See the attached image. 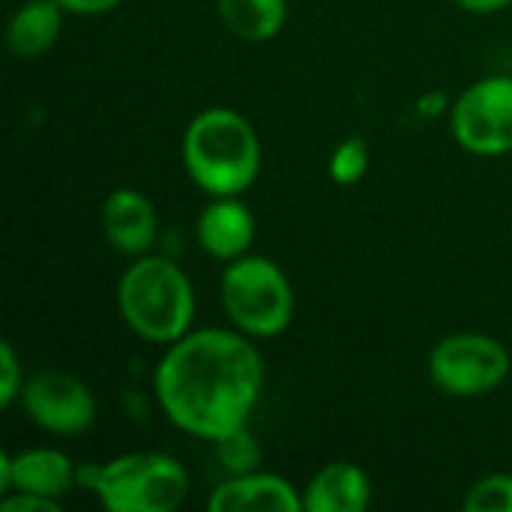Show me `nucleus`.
Returning <instances> with one entry per match:
<instances>
[{
    "instance_id": "nucleus-1",
    "label": "nucleus",
    "mask_w": 512,
    "mask_h": 512,
    "mask_svg": "<svg viewBox=\"0 0 512 512\" xmlns=\"http://www.w3.org/2000/svg\"><path fill=\"white\" fill-rule=\"evenodd\" d=\"M153 393L180 432L219 441L249 426L264 393V357L237 327L189 330L156 363Z\"/></svg>"
},
{
    "instance_id": "nucleus-2",
    "label": "nucleus",
    "mask_w": 512,
    "mask_h": 512,
    "mask_svg": "<svg viewBox=\"0 0 512 512\" xmlns=\"http://www.w3.org/2000/svg\"><path fill=\"white\" fill-rule=\"evenodd\" d=\"M189 180L210 198L243 195L261 174V138L249 117L228 105L198 111L180 141Z\"/></svg>"
},
{
    "instance_id": "nucleus-3",
    "label": "nucleus",
    "mask_w": 512,
    "mask_h": 512,
    "mask_svg": "<svg viewBox=\"0 0 512 512\" xmlns=\"http://www.w3.org/2000/svg\"><path fill=\"white\" fill-rule=\"evenodd\" d=\"M123 324L144 342L171 345L192 330L195 288L180 264L165 255H138L117 279Z\"/></svg>"
},
{
    "instance_id": "nucleus-4",
    "label": "nucleus",
    "mask_w": 512,
    "mask_h": 512,
    "mask_svg": "<svg viewBox=\"0 0 512 512\" xmlns=\"http://www.w3.org/2000/svg\"><path fill=\"white\" fill-rule=\"evenodd\" d=\"M222 309L249 339H276L294 321V288L288 273L264 255L231 261L219 279Z\"/></svg>"
},
{
    "instance_id": "nucleus-5",
    "label": "nucleus",
    "mask_w": 512,
    "mask_h": 512,
    "mask_svg": "<svg viewBox=\"0 0 512 512\" xmlns=\"http://www.w3.org/2000/svg\"><path fill=\"white\" fill-rule=\"evenodd\" d=\"M93 492L108 512H174L189 495V471L168 453H123L99 465Z\"/></svg>"
},
{
    "instance_id": "nucleus-6",
    "label": "nucleus",
    "mask_w": 512,
    "mask_h": 512,
    "mask_svg": "<svg viewBox=\"0 0 512 512\" xmlns=\"http://www.w3.org/2000/svg\"><path fill=\"white\" fill-rule=\"evenodd\" d=\"M510 351L489 333H450L429 354L432 384L456 399H477L510 378Z\"/></svg>"
},
{
    "instance_id": "nucleus-7",
    "label": "nucleus",
    "mask_w": 512,
    "mask_h": 512,
    "mask_svg": "<svg viewBox=\"0 0 512 512\" xmlns=\"http://www.w3.org/2000/svg\"><path fill=\"white\" fill-rule=\"evenodd\" d=\"M450 132L474 156L512 153V75H486L450 105Z\"/></svg>"
},
{
    "instance_id": "nucleus-8",
    "label": "nucleus",
    "mask_w": 512,
    "mask_h": 512,
    "mask_svg": "<svg viewBox=\"0 0 512 512\" xmlns=\"http://www.w3.org/2000/svg\"><path fill=\"white\" fill-rule=\"evenodd\" d=\"M18 402L33 426L51 435H84L96 423V396L93 390L63 369H39L24 378Z\"/></svg>"
},
{
    "instance_id": "nucleus-9",
    "label": "nucleus",
    "mask_w": 512,
    "mask_h": 512,
    "mask_svg": "<svg viewBox=\"0 0 512 512\" xmlns=\"http://www.w3.org/2000/svg\"><path fill=\"white\" fill-rule=\"evenodd\" d=\"M78 486L75 462L54 447L0 453V492H30L63 501Z\"/></svg>"
},
{
    "instance_id": "nucleus-10",
    "label": "nucleus",
    "mask_w": 512,
    "mask_h": 512,
    "mask_svg": "<svg viewBox=\"0 0 512 512\" xmlns=\"http://www.w3.org/2000/svg\"><path fill=\"white\" fill-rule=\"evenodd\" d=\"M210 512H303V489L270 471L225 477L207 498Z\"/></svg>"
},
{
    "instance_id": "nucleus-11",
    "label": "nucleus",
    "mask_w": 512,
    "mask_h": 512,
    "mask_svg": "<svg viewBox=\"0 0 512 512\" xmlns=\"http://www.w3.org/2000/svg\"><path fill=\"white\" fill-rule=\"evenodd\" d=\"M102 231L111 249H117L120 255H147L159 234V216L153 201L132 186L111 189L102 201Z\"/></svg>"
},
{
    "instance_id": "nucleus-12",
    "label": "nucleus",
    "mask_w": 512,
    "mask_h": 512,
    "mask_svg": "<svg viewBox=\"0 0 512 512\" xmlns=\"http://www.w3.org/2000/svg\"><path fill=\"white\" fill-rule=\"evenodd\" d=\"M255 234H258L255 213L240 201V195L210 198V204L201 210L198 225H195V237L204 255L225 261V264L249 255Z\"/></svg>"
},
{
    "instance_id": "nucleus-13",
    "label": "nucleus",
    "mask_w": 512,
    "mask_h": 512,
    "mask_svg": "<svg viewBox=\"0 0 512 512\" xmlns=\"http://www.w3.org/2000/svg\"><path fill=\"white\" fill-rule=\"evenodd\" d=\"M369 504V474L345 459L324 465L303 489V512H366Z\"/></svg>"
},
{
    "instance_id": "nucleus-14",
    "label": "nucleus",
    "mask_w": 512,
    "mask_h": 512,
    "mask_svg": "<svg viewBox=\"0 0 512 512\" xmlns=\"http://www.w3.org/2000/svg\"><path fill=\"white\" fill-rule=\"evenodd\" d=\"M63 9L54 0L21 3L6 24V45L21 60H36L48 54L63 30Z\"/></svg>"
},
{
    "instance_id": "nucleus-15",
    "label": "nucleus",
    "mask_w": 512,
    "mask_h": 512,
    "mask_svg": "<svg viewBox=\"0 0 512 512\" xmlns=\"http://www.w3.org/2000/svg\"><path fill=\"white\" fill-rule=\"evenodd\" d=\"M222 24L243 42H267L288 21V0H216Z\"/></svg>"
},
{
    "instance_id": "nucleus-16",
    "label": "nucleus",
    "mask_w": 512,
    "mask_h": 512,
    "mask_svg": "<svg viewBox=\"0 0 512 512\" xmlns=\"http://www.w3.org/2000/svg\"><path fill=\"white\" fill-rule=\"evenodd\" d=\"M216 444V459L222 462L225 474L228 477H237V474H249V471H258L261 468V459H264V450L258 444V438L252 435L249 426L243 429H234L228 435H222Z\"/></svg>"
},
{
    "instance_id": "nucleus-17",
    "label": "nucleus",
    "mask_w": 512,
    "mask_h": 512,
    "mask_svg": "<svg viewBox=\"0 0 512 512\" xmlns=\"http://www.w3.org/2000/svg\"><path fill=\"white\" fill-rule=\"evenodd\" d=\"M369 171V144L363 138H345L327 159V174L336 186H357Z\"/></svg>"
},
{
    "instance_id": "nucleus-18",
    "label": "nucleus",
    "mask_w": 512,
    "mask_h": 512,
    "mask_svg": "<svg viewBox=\"0 0 512 512\" xmlns=\"http://www.w3.org/2000/svg\"><path fill=\"white\" fill-rule=\"evenodd\" d=\"M462 507L465 512H512V474H489L477 480Z\"/></svg>"
},
{
    "instance_id": "nucleus-19",
    "label": "nucleus",
    "mask_w": 512,
    "mask_h": 512,
    "mask_svg": "<svg viewBox=\"0 0 512 512\" xmlns=\"http://www.w3.org/2000/svg\"><path fill=\"white\" fill-rule=\"evenodd\" d=\"M21 387H24V372L18 354L12 342H0V408H12L15 399L21 396Z\"/></svg>"
},
{
    "instance_id": "nucleus-20",
    "label": "nucleus",
    "mask_w": 512,
    "mask_h": 512,
    "mask_svg": "<svg viewBox=\"0 0 512 512\" xmlns=\"http://www.w3.org/2000/svg\"><path fill=\"white\" fill-rule=\"evenodd\" d=\"M0 510L3 512H63V504L54 498H42V495H30V492H6L0 498Z\"/></svg>"
},
{
    "instance_id": "nucleus-21",
    "label": "nucleus",
    "mask_w": 512,
    "mask_h": 512,
    "mask_svg": "<svg viewBox=\"0 0 512 512\" xmlns=\"http://www.w3.org/2000/svg\"><path fill=\"white\" fill-rule=\"evenodd\" d=\"M66 15H78V18H93V15H105L111 9H117L123 0H54Z\"/></svg>"
},
{
    "instance_id": "nucleus-22",
    "label": "nucleus",
    "mask_w": 512,
    "mask_h": 512,
    "mask_svg": "<svg viewBox=\"0 0 512 512\" xmlns=\"http://www.w3.org/2000/svg\"><path fill=\"white\" fill-rule=\"evenodd\" d=\"M453 3H459L462 9H468L474 15H492V12L507 9L512 0H453Z\"/></svg>"
}]
</instances>
